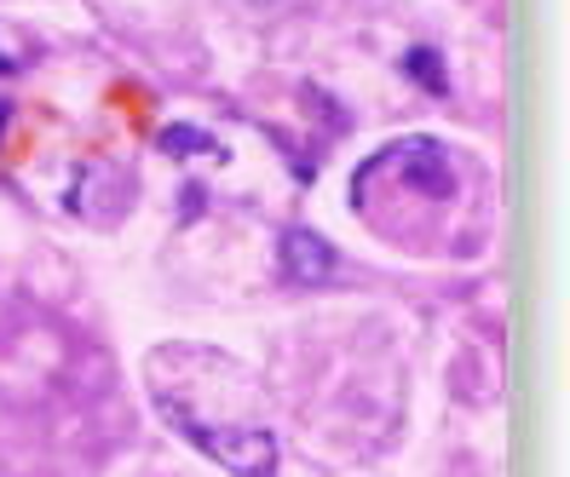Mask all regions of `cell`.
Masks as SVG:
<instances>
[{
    "instance_id": "cell-4",
    "label": "cell",
    "mask_w": 570,
    "mask_h": 477,
    "mask_svg": "<svg viewBox=\"0 0 570 477\" xmlns=\"http://www.w3.org/2000/svg\"><path fill=\"white\" fill-rule=\"evenodd\" d=\"M404 76L421 87V92H432V98H444L450 92V76H444V58L432 52V47H410L404 52Z\"/></svg>"
},
{
    "instance_id": "cell-2",
    "label": "cell",
    "mask_w": 570,
    "mask_h": 477,
    "mask_svg": "<svg viewBox=\"0 0 570 477\" xmlns=\"http://www.w3.org/2000/svg\"><path fill=\"white\" fill-rule=\"evenodd\" d=\"M368 161H375V167H392V173L404 179L410 190H421V196H432V201H444V196L455 190L450 156H444L439 139H397V145H386L381 156H368Z\"/></svg>"
},
{
    "instance_id": "cell-1",
    "label": "cell",
    "mask_w": 570,
    "mask_h": 477,
    "mask_svg": "<svg viewBox=\"0 0 570 477\" xmlns=\"http://www.w3.org/2000/svg\"><path fill=\"white\" fill-rule=\"evenodd\" d=\"M230 477H277V437L259 420H219V426H174Z\"/></svg>"
},
{
    "instance_id": "cell-6",
    "label": "cell",
    "mask_w": 570,
    "mask_h": 477,
    "mask_svg": "<svg viewBox=\"0 0 570 477\" xmlns=\"http://www.w3.org/2000/svg\"><path fill=\"white\" fill-rule=\"evenodd\" d=\"M254 7H272V0H254Z\"/></svg>"
},
{
    "instance_id": "cell-3",
    "label": "cell",
    "mask_w": 570,
    "mask_h": 477,
    "mask_svg": "<svg viewBox=\"0 0 570 477\" xmlns=\"http://www.w3.org/2000/svg\"><path fill=\"white\" fill-rule=\"evenodd\" d=\"M277 265H283L288 282H306V288H323V282L341 277V254H334L323 236L306 230V225H288L277 236Z\"/></svg>"
},
{
    "instance_id": "cell-5",
    "label": "cell",
    "mask_w": 570,
    "mask_h": 477,
    "mask_svg": "<svg viewBox=\"0 0 570 477\" xmlns=\"http://www.w3.org/2000/svg\"><path fill=\"white\" fill-rule=\"evenodd\" d=\"M161 150H167V156H190V150H203V156L225 161V145L214 139V132H196V127H167V132H161Z\"/></svg>"
}]
</instances>
